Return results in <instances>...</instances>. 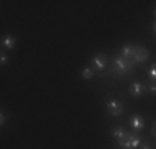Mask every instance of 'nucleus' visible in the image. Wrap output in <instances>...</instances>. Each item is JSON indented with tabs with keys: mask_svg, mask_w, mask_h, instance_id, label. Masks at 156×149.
I'll use <instances>...</instances> for the list:
<instances>
[{
	"mask_svg": "<svg viewBox=\"0 0 156 149\" xmlns=\"http://www.w3.org/2000/svg\"><path fill=\"white\" fill-rule=\"evenodd\" d=\"M136 61L133 58H125L121 55H115L113 57V70H115V74L116 76H125L126 73H129L133 68H135Z\"/></svg>",
	"mask_w": 156,
	"mask_h": 149,
	"instance_id": "obj_1",
	"label": "nucleus"
},
{
	"mask_svg": "<svg viewBox=\"0 0 156 149\" xmlns=\"http://www.w3.org/2000/svg\"><path fill=\"white\" fill-rule=\"evenodd\" d=\"M140 144H141V139L138 137L136 133H128L125 137L118 139V146L121 149H140Z\"/></svg>",
	"mask_w": 156,
	"mask_h": 149,
	"instance_id": "obj_2",
	"label": "nucleus"
},
{
	"mask_svg": "<svg viewBox=\"0 0 156 149\" xmlns=\"http://www.w3.org/2000/svg\"><path fill=\"white\" fill-rule=\"evenodd\" d=\"M106 109H108V114L110 116H121V114L125 113V108H123V103L120 101V99H110L108 103H106Z\"/></svg>",
	"mask_w": 156,
	"mask_h": 149,
	"instance_id": "obj_3",
	"label": "nucleus"
},
{
	"mask_svg": "<svg viewBox=\"0 0 156 149\" xmlns=\"http://www.w3.org/2000/svg\"><path fill=\"white\" fill-rule=\"evenodd\" d=\"M106 65H108V60H106L105 53H96L93 58H91V68L95 71H105Z\"/></svg>",
	"mask_w": 156,
	"mask_h": 149,
	"instance_id": "obj_4",
	"label": "nucleus"
},
{
	"mask_svg": "<svg viewBox=\"0 0 156 149\" xmlns=\"http://www.w3.org/2000/svg\"><path fill=\"white\" fill-rule=\"evenodd\" d=\"M129 128L133 129L135 133H140L144 129V118L140 116V114H133V116H129Z\"/></svg>",
	"mask_w": 156,
	"mask_h": 149,
	"instance_id": "obj_5",
	"label": "nucleus"
},
{
	"mask_svg": "<svg viewBox=\"0 0 156 149\" xmlns=\"http://www.w3.org/2000/svg\"><path fill=\"white\" fill-rule=\"evenodd\" d=\"M144 85L141 83V81H133L131 85H129V88H128V91H129V95L133 96V98H138V96H141L144 93Z\"/></svg>",
	"mask_w": 156,
	"mask_h": 149,
	"instance_id": "obj_6",
	"label": "nucleus"
},
{
	"mask_svg": "<svg viewBox=\"0 0 156 149\" xmlns=\"http://www.w3.org/2000/svg\"><path fill=\"white\" fill-rule=\"evenodd\" d=\"M150 58V51H148V48L144 47H136V51H135V61L136 63H144L146 60Z\"/></svg>",
	"mask_w": 156,
	"mask_h": 149,
	"instance_id": "obj_7",
	"label": "nucleus"
},
{
	"mask_svg": "<svg viewBox=\"0 0 156 149\" xmlns=\"http://www.w3.org/2000/svg\"><path fill=\"white\" fill-rule=\"evenodd\" d=\"M135 51H136V45H131V43H128V45H123L121 47V51H120V55L121 57H125V58H135Z\"/></svg>",
	"mask_w": 156,
	"mask_h": 149,
	"instance_id": "obj_8",
	"label": "nucleus"
},
{
	"mask_svg": "<svg viewBox=\"0 0 156 149\" xmlns=\"http://www.w3.org/2000/svg\"><path fill=\"white\" fill-rule=\"evenodd\" d=\"M15 43H17V40H15V36H12V35H5L2 38V48L3 50H12V48L15 47Z\"/></svg>",
	"mask_w": 156,
	"mask_h": 149,
	"instance_id": "obj_9",
	"label": "nucleus"
},
{
	"mask_svg": "<svg viewBox=\"0 0 156 149\" xmlns=\"http://www.w3.org/2000/svg\"><path fill=\"white\" fill-rule=\"evenodd\" d=\"M128 131H126L125 128H121V126H116V128H111V136L116 137V139H121V137H125Z\"/></svg>",
	"mask_w": 156,
	"mask_h": 149,
	"instance_id": "obj_10",
	"label": "nucleus"
},
{
	"mask_svg": "<svg viewBox=\"0 0 156 149\" xmlns=\"http://www.w3.org/2000/svg\"><path fill=\"white\" fill-rule=\"evenodd\" d=\"M93 76H95V70L91 68V66L83 68V71H81V78H83V80H91Z\"/></svg>",
	"mask_w": 156,
	"mask_h": 149,
	"instance_id": "obj_11",
	"label": "nucleus"
},
{
	"mask_svg": "<svg viewBox=\"0 0 156 149\" xmlns=\"http://www.w3.org/2000/svg\"><path fill=\"white\" fill-rule=\"evenodd\" d=\"M148 74H150V80L151 83H156V63H153L150 68V71H148Z\"/></svg>",
	"mask_w": 156,
	"mask_h": 149,
	"instance_id": "obj_12",
	"label": "nucleus"
},
{
	"mask_svg": "<svg viewBox=\"0 0 156 149\" xmlns=\"http://www.w3.org/2000/svg\"><path fill=\"white\" fill-rule=\"evenodd\" d=\"M148 91H150L151 95H156V83H150V85H148Z\"/></svg>",
	"mask_w": 156,
	"mask_h": 149,
	"instance_id": "obj_13",
	"label": "nucleus"
},
{
	"mask_svg": "<svg viewBox=\"0 0 156 149\" xmlns=\"http://www.w3.org/2000/svg\"><path fill=\"white\" fill-rule=\"evenodd\" d=\"M7 60H9V57H7V53H5V51H2V53H0V63H2V65H5V63H7Z\"/></svg>",
	"mask_w": 156,
	"mask_h": 149,
	"instance_id": "obj_14",
	"label": "nucleus"
},
{
	"mask_svg": "<svg viewBox=\"0 0 156 149\" xmlns=\"http://www.w3.org/2000/svg\"><path fill=\"white\" fill-rule=\"evenodd\" d=\"M140 149H151V144L148 143V141H141V144H140Z\"/></svg>",
	"mask_w": 156,
	"mask_h": 149,
	"instance_id": "obj_15",
	"label": "nucleus"
},
{
	"mask_svg": "<svg viewBox=\"0 0 156 149\" xmlns=\"http://www.w3.org/2000/svg\"><path fill=\"white\" fill-rule=\"evenodd\" d=\"M5 121H7V116H5V113H3V111H2V114H0V124H5Z\"/></svg>",
	"mask_w": 156,
	"mask_h": 149,
	"instance_id": "obj_16",
	"label": "nucleus"
},
{
	"mask_svg": "<svg viewBox=\"0 0 156 149\" xmlns=\"http://www.w3.org/2000/svg\"><path fill=\"white\" fill-rule=\"evenodd\" d=\"M151 134H153V136L156 137V119L153 121V126H151Z\"/></svg>",
	"mask_w": 156,
	"mask_h": 149,
	"instance_id": "obj_17",
	"label": "nucleus"
},
{
	"mask_svg": "<svg viewBox=\"0 0 156 149\" xmlns=\"http://www.w3.org/2000/svg\"><path fill=\"white\" fill-rule=\"evenodd\" d=\"M153 33H154V35H156V20L153 22Z\"/></svg>",
	"mask_w": 156,
	"mask_h": 149,
	"instance_id": "obj_18",
	"label": "nucleus"
},
{
	"mask_svg": "<svg viewBox=\"0 0 156 149\" xmlns=\"http://www.w3.org/2000/svg\"><path fill=\"white\" fill-rule=\"evenodd\" d=\"M153 13H154V17H156V9H154V12H153Z\"/></svg>",
	"mask_w": 156,
	"mask_h": 149,
	"instance_id": "obj_19",
	"label": "nucleus"
}]
</instances>
